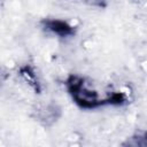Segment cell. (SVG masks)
<instances>
[{
  "instance_id": "cell-1",
  "label": "cell",
  "mask_w": 147,
  "mask_h": 147,
  "mask_svg": "<svg viewBox=\"0 0 147 147\" xmlns=\"http://www.w3.org/2000/svg\"><path fill=\"white\" fill-rule=\"evenodd\" d=\"M44 26L49 30L51 32L60 36V37H68L75 34V28L62 20H45Z\"/></svg>"
},
{
  "instance_id": "cell-2",
  "label": "cell",
  "mask_w": 147,
  "mask_h": 147,
  "mask_svg": "<svg viewBox=\"0 0 147 147\" xmlns=\"http://www.w3.org/2000/svg\"><path fill=\"white\" fill-rule=\"evenodd\" d=\"M21 75L23 76V78L36 90V91H40V87H39V82L37 79V76L34 74V71L32 70V68H30L29 65H25L23 68H21Z\"/></svg>"
}]
</instances>
